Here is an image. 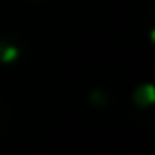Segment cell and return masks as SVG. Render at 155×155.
I'll return each mask as SVG.
<instances>
[{"instance_id":"6da1fadb","label":"cell","mask_w":155,"mask_h":155,"mask_svg":"<svg viewBox=\"0 0 155 155\" xmlns=\"http://www.w3.org/2000/svg\"><path fill=\"white\" fill-rule=\"evenodd\" d=\"M134 102L138 106H151L155 102V87L151 85H144V87H138L134 91Z\"/></svg>"},{"instance_id":"7a4b0ae2","label":"cell","mask_w":155,"mask_h":155,"mask_svg":"<svg viewBox=\"0 0 155 155\" xmlns=\"http://www.w3.org/2000/svg\"><path fill=\"white\" fill-rule=\"evenodd\" d=\"M17 55H19V49H17V47L9 45L5 38H0V62H11V60H15Z\"/></svg>"},{"instance_id":"3957f363","label":"cell","mask_w":155,"mask_h":155,"mask_svg":"<svg viewBox=\"0 0 155 155\" xmlns=\"http://www.w3.org/2000/svg\"><path fill=\"white\" fill-rule=\"evenodd\" d=\"M151 36H153V41H155V32H153V34H151Z\"/></svg>"}]
</instances>
